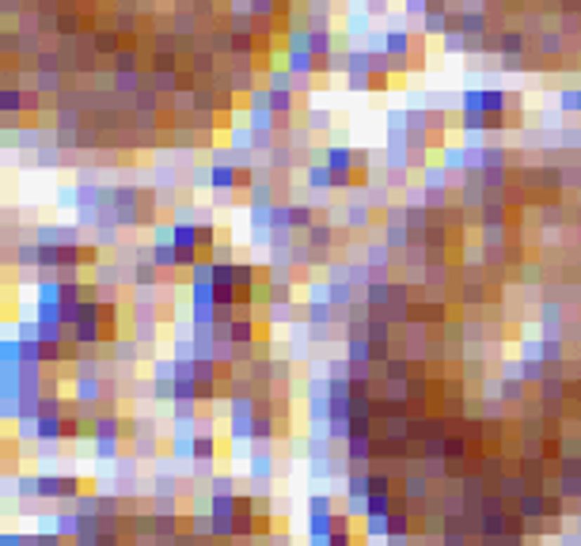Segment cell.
<instances>
[{"instance_id":"obj_9","label":"cell","mask_w":581,"mask_h":546,"mask_svg":"<svg viewBox=\"0 0 581 546\" xmlns=\"http://www.w3.org/2000/svg\"><path fill=\"white\" fill-rule=\"evenodd\" d=\"M441 50L445 53H467V34L460 31V27H452V31L441 39Z\"/></svg>"},{"instance_id":"obj_19","label":"cell","mask_w":581,"mask_h":546,"mask_svg":"<svg viewBox=\"0 0 581 546\" xmlns=\"http://www.w3.org/2000/svg\"><path fill=\"white\" fill-rule=\"evenodd\" d=\"M205 4H209V0H205Z\"/></svg>"},{"instance_id":"obj_11","label":"cell","mask_w":581,"mask_h":546,"mask_svg":"<svg viewBox=\"0 0 581 546\" xmlns=\"http://www.w3.org/2000/svg\"><path fill=\"white\" fill-rule=\"evenodd\" d=\"M369 213H372L369 205H350V228H369V220H372Z\"/></svg>"},{"instance_id":"obj_2","label":"cell","mask_w":581,"mask_h":546,"mask_svg":"<svg viewBox=\"0 0 581 546\" xmlns=\"http://www.w3.org/2000/svg\"><path fill=\"white\" fill-rule=\"evenodd\" d=\"M524 46H528L524 31H498V53L502 58H524Z\"/></svg>"},{"instance_id":"obj_6","label":"cell","mask_w":581,"mask_h":546,"mask_svg":"<svg viewBox=\"0 0 581 546\" xmlns=\"http://www.w3.org/2000/svg\"><path fill=\"white\" fill-rule=\"evenodd\" d=\"M96 50H99V53H107V58H118V53H122V39H118V31H96Z\"/></svg>"},{"instance_id":"obj_18","label":"cell","mask_w":581,"mask_h":546,"mask_svg":"<svg viewBox=\"0 0 581 546\" xmlns=\"http://www.w3.org/2000/svg\"><path fill=\"white\" fill-rule=\"evenodd\" d=\"M58 164V152L53 148H39V167H53Z\"/></svg>"},{"instance_id":"obj_7","label":"cell","mask_w":581,"mask_h":546,"mask_svg":"<svg viewBox=\"0 0 581 546\" xmlns=\"http://www.w3.org/2000/svg\"><path fill=\"white\" fill-rule=\"evenodd\" d=\"M559 110H562V114H577L581 118V88H562L559 91Z\"/></svg>"},{"instance_id":"obj_17","label":"cell","mask_w":581,"mask_h":546,"mask_svg":"<svg viewBox=\"0 0 581 546\" xmlns=\"http://www.w3.org/2000/svg\"><path fill=\"white\" fill-rule=\"evenodd\" d=\"M502 69L505 72H524L528 65H524V58H502Z\"/></svg>"},{"instance_id":"obj_5","label":"cell","mask_w":581,"mask_h":546,"mask_svg":"<svg viewBox=\"0 0 581 546\" xmlns=\"http://www.w3.org/2000/svg\"><path fill=\"white\" fill-rule=\"evenodd\" d=\"M289 224H293V232H312L315 216H312L308 205H289Z\"/></svg>"},{"instance_id":"obj_16","label":"cell","mask_w":581,"mask_h":546,"mask_svg":"<svg viewBox=\"0 0 581 546\" xmlns=\"http://www.w3.org/2000/svg\"><path fill=\"white\" fill-rule=\"evenodd\" d=\"M407 497H426V478H407Z\"/></svg>"},{"instance_id":"obj_15","label":"cell","mask_w":581,"mask_h":546,"mask_svg":"<svg viewBox=\"0 0 581 546\" xmlns=\"http://www.w3.org/2000/svg\"><path fill=\"white\" fill-rule=\"evenodd\" d=\"M39 72L58 76V53H39Z\"/></svg>"},{"instance_id":"obj_12","label":"cell","mask_w":581,"mask_h":546,"mask_svg":"<svg viewBox=\"0 0 581 546\" xmlns=\"http://www.w3.org/2000/svg\"><path fill=\"white\" fill-rule=\"evenodd\" d=\"M213 61H217V58H213L209 50H205V53H194V72H198V76H209V72H213Z\"/></svg>"},{"instance_id":"obj_1","label":"cell","mask_w":581,"mask_h":546,"mask_svg":"<svg viewBox=\"0 0 581 546\" xmlns=\"http://www.w3.org/2000/svg\"><path fill=\"white\" fill-rule=\"evenodd\" d=\"M285 69L293 80H312L315 76V58L312 50H285Z\"/></svg>"},{"instance_id":"obj_13","label":"cell","mask_w":581,"mask_h":546,"mask_svg":"<svg viewBox=\"0 0 581 546\" xmlns=\"http://www.w3.org/2000/svg\"><path fill=\"white\" fill-rule=\"evenodd\" d=\"M308 129H315V133L331 129V114H327V110H312V114H308Z\"/></svg>"},{"instance_id":"obj_10","label":"cell","mask_w":581,"mask_h":546,"mask_svg":"<svg viewBox=\"0 0 581 546\" xmlns=\"http://www.w3.org/2000/svg\"><path fill=\"white\" fill-rule=\"evenodd\" d=\"M190 451H194V459H213V455H217V440L202 437V432H198V437H194V444H190Z\"/></svg>"},{"instance_id":"obj_8","label":"cell","mask_w":581,"mask_h":546,"mask_svg":"<svg viewBox=\"0 0 581 546\" xmlns=\"http://www.w3.org/2000/svg\"><path fill=\"white\" fill-rule=\"evenodd\" d=\"M308 247H312L315 254H323V251H331V224H315L312 232H308Z\"/></svg>"},{"instance_id":"obj_14","label":"cell","mask_w":581,"mask_h":546,"mask_svg":"<svg viewBox=\"0 0 581 546\" xmlns=\"http://www.w3.org/2000/svg\"><path fill=\"white\" fill-rule=\"evenodd\" d=\"M562 145H566V148H574V152H577V148H581V126L562 129Z\"/></svg>"},{"instance_id":"obj_4","label":"cell","mask_w":581,"mask_h":546,"mask_svg":"<svg viewBox=\"0 0 581 546\" xmlns=\"http://www.w3.org/2000/svg\"><path fill=\"white\" fill-rule=\"evenodd\" d=\"M115 76H145V72H141V61H137V53H133V50H122L118 58H115Z\"/></svg>"},{"instance_id":"obj_3","label":"cell","mask_w":581,"mask_h":546,"mask_svg":"<svg viewBox=\"0 0 581 546\" xmlns=\"http://www.w3.org/2000/svg\"><path fill=\"white\" fill-rule=\"evenodd\" d=\"M308 186H312V190H331L334 186V175H331V167H327L323 159H315V164L308 167Z\"/></svg>"}]
</instances>
